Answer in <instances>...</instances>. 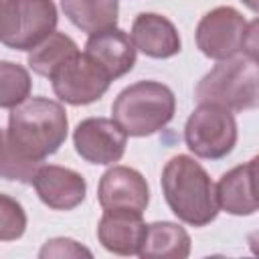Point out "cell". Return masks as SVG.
<instances>
[{"label":"cell","mask_w":259,"mask_h":259,"mask_svg":"<svg viewBox=\"0 0 259 259\" xmlns=\"http://www.w3.org/2000/svg\"><path fill=\"white\" fill-rule=\"evenodd\" d=\"M67 130V111L53 99L28 97L12 107L2 132V178L32 182L42 160L65 144Z\"/></svg>","instance_id":"1"},{"label":"cell","mask_w":259,"mask_h":259,"mask_svg":"<svg viewBox=\"0 0 259 259\" xmlns=\"http://www.w3.org/2000/svg\"><path fill=\"white\" fill-rule=\"evenodd\" d=\"M162 192L170 210L186 225L204 227L219 214L217 186L190 156H174L162 170Z\"/></svg>","instance_id":"2"},{"label":"cell","mask_w":259,"mask_h":259,"mask_svg":"<svg viewBox=\"0 0 259 259\" xmlns=\"http://www.w3.org/2000/svg\"><path fill=\"white\" fill-rule=\"evenodd\" d=\"M176 111L172 89L158 81H138L125 87L113 101V119L127 136L144 138L166 127Z\"/></svg>","instance_id":"3"},{"label":"cell","mask_w":259,"mask_h":259,"mask_svg":"<svg viewBox=\"0 0 259 259\" xmlns=\"http://www.w3.org/2000/svg\"><path fill=\"white\" fill-rule=\"evenodd\" d=\"M198 103L221 105L229 111L259 107V65L251 59H227L214 65L196 85Z\"/></svg>","instance_id":"4"},{"label":"cell","mask_w":259,"mask_h":259,"mask_svg":"<svg viewBox=\"0 0 259 259\" xmlns=\"http://www.w3.org/2000/svg\"><path fill=\"white\" fill-rule=\"evenodd\" d=\"M2 45L16 51H32L55 32L57 8L53 0H0Z\"/></svg>","instance_id":"5"},{"label":"cell","mask_w":259,"mask_h":259,"mask_svg":"<svg viewBox=\"0 0 259 259\" xmlns=\"http://www.w3.org/2000/svg\"><path fill=\"white\" fill-rule=\"evenodd\" d=\"M184 142L194 156L221 160L229 156L237 144V121L233 113L221 105L198 103L186 119Z\"/></svg>","instance_id":"6"},{"label":"cell","mask_w":259,"mask_h":259,"mask_svg":"<svg viewBox=\"0 0 259 259\" xmlns=\"http://www.w3.org/2000/svg\"><path fill=\"white\" fill-rule=\"evenodd\" d=\"M55 95L69 105H87L109 89V75L85 53L73 55L51 75Z\"/></svg>","instance_id":"7"},{"label":"cell","mask_w":259,"mask_h":259,"mask_svg":"<svg viewBox=\"0 0 259 259\" xmlns=\"http://www.w3.org/2000/svg\"><path fill=\"white\" fill-rule=\"evenodd\" d=\"M245 18L231 6H217L206 12L196 26V47L200 53L214 61L237 57L243 42Z\"/></svg>","instance_id":"8"},{"label":"cell","mask_w":259,"mask_h":259,"mask_svg":"<svg viewBox=\"0 0 259 259\" xmlns=\"http://www.w3.org/2000/svg\"><path fill=\"white\" fill-rule=\"evenodd\" d=\"M77 154L89 164H113L121 160L127 134L115 119L87 117L73 132Z\"/></svg>","instance_id":"9"},{"label":"cell","mask_w":259,"mask_h":259,"mask_svg":"<svg viewBox=\"0 0 259 259\" xmlns=\"http://www.w3.org/2000/svg\"><path fill=\"white\" fill-rule=\"evenodd\" d=\"M32 186L38 198L55 210H73L85 200L87 192L85 178L79 172L57 164H42L32 178Z\"/></svg>","instance_id":"10"},{"label":"cell","mask_w":259,"mask_h":259,"mask_svg":"<svg viewBox=\"0 0 259 259\" xmlns=\"http://www.w3.org/2000/svg\"><path fill=\"white\" fill-rule=\"evenodd\" d=\"M97 198L105 210L125 208L144 212L150 202V188L138 170L130 166H113L101 176Z\"/></svg>","instance_id":"11"},{"label":"cell","mask_w":259,"mask_h":259,"mask_svg":"<svg viewBox=\"0 0 259 259\" xmlns=\"http://www.w3.org/2000/svg\"><path fill=\"white\" fill-rule=\"evenodd\" d=\"M148 225L138 210L107 208L97 225V239L109 253L140 255Z\"/></svg>","instance_id":"12"},{"label":"cell","mask_w":259,"mask_h":259,"mask_svg":"<svg viewBox=\"0 0 259 259\" xmlns=\"http://www.w3.org/2000/svg\"><path fill=\"white\" fill-rule=\"evenodd\" d=\"M136 51L138 49L134 45V38L121 28L113 26V28L89 34L83 53L93 63H97L113 81L134 69Z\"/></svg>","instance_id":"13"},{"label":"cell","mask_w":259,"mask_h":259,"mask_svg":"<svg viewBox=\"0 0 259 259\" xmlns=\"http://www.w3.org/2000/svg\"><path fill=\"white\" fill-rule=\"evenodd\" d=\"M132 38L138 51L152 59H168L180 53L176 26L162 14L142 12L132 24Z\"/></svg>","instance_id":"14"},{"label":"cell","mask_w":259,"mask_h":259,"mask_svg":"<svg viewBox=\"0 0 259 259\" xmlns=\"http://www.w3.org/2000/svg\"><path fill=\"white\" fill-rule=\"evenodd\" d=\"M190 255L188 233L170 221L150 223L140 249V257L148 259H186Z\"/></svg>","instance_id":"15"},{"label":"cell","mask_w":259,"mask_h":259,"mask_svg":"<svg viewBox=\"0 0 259 259\" xmlns=\"http://www.w3.org/2000/svg\"><path fill=\"white\" fill-rule=\"evenodd\" d=\"M217 198L219 206L235 217H247L259 210L249 182V166L241 164L225 172L217 184Z\"/></svg>","instance_id":"16"},{"label":"cell","mask_w":259,"mask_h":259,"mask_svg":"<svg viewBox=\"0 0 259 259\" xmlns=\"http://www.w3.org/2000/svg\"><path fill=\"white\" fill-rule=\"evenodd\" d=\"M61 8L77 28L89 34L117 24V0H61Z\"/></svg>","instance_id":"17"},{"label":"cell","mask_w":259,"mask_h":259,"mask_svg":"<svg viewBox=\"0 0 259 259\" xmlns=\"http://www.w3.org/2000/svg\"><path fill=\"white\" fill-rule=\"evenodd\" d=\"M77 53L79 49L71 36H67L65 32H53L28 53V67L36 75L51 79V75Z\"/></svg>","instance_id":"18"},{"label":"cell","mask_w":259,"mask_h":259,"mask_svg":"<svg viewBox=\"0 0 259 259\" xmlns=\"http://www.w3.org/2000/svg\"><path fill=\"white\" fill-rule=\"evenodd\" d=\"M30 93V75L24 67L14 65L10 61H2L0 65V105L4 109H12L28 99Z\"/></svg>","instance_id":"19"},{"label":"cell","mask_w":259,"mask_h":259,"mask_svg":"<svg viewBox=\"0 0 259 259\" xmlns=\"http://www.w3.org/2000/svg\"><path fill=\"white\" fill-rule=\"evenodd\" d=\"M26 229V214L14 198L8 194L0 196V241H12L22 237Z\"/></svg>","instance_id":"20"},{"label":"cell","mask_w":259,"mask_h":259,"mask_svg":"<svg viewBox=\"0 0 259 259\" xmlns=\"http://www.w3.org/2000/svg\"><path fill=\"white\" fill-rule=\"evenodd\" d=\"M38 257L40 259H47V257H91V251L73 239L59 237V239L47 241L45 247L38 251Z\"/></svg>","instance_id":"21"},{"label":"cell","mask_w":259,"mask_h":259,"mask_svg":"<svg viewBox=\"0 0 259 259\" xmlns=\"http://www.w3.org/2000/svg\"><path fill=\"white\" fill-rule=\"evenodd\" d=\"M241 51L245 53L247 59H251L253 63L259 65V16L253 18L251 22H247L245 32H243Z\"/></svg>","instance_id":"22"},{"label":"cell","mask_w":259,"mask_h":259,"mask_svg":"<svg viewBox=\"0 0 259 259\" xmlns=\"http://www.w3.org/2000/svg\"><path fill=\"white\" fill-rule=\"evenodd\" d=\"M249 166V182H251V192H253V198L259 206V154L247 162Z\"/></svg>","instance_id":"23"},{"label":"cell","mask_w":259,"mask_h":259,"mask_svg":"<svg viewBox=\"0 0 259 259\" xmlns=\"http://www.w3.org/2000/svg\"><path fill=\"white\" fill-rule=\"evenodd\" d=\"M247 243H249V249H251V253L259 255V231L251 233V235L247 237Z\"/></svg>","instance_id":"24"},{"label":"cell","mask_w":259,"mask_h":259,"mask_svg":"<svg viewBox=\"0 0 259 259\" xmlns=\"http://www.w3.org/2000/svg\"><path fill=\"white\" fill-rule=\"evenodd\" d=\"M241 2H243L247 8H251L253 12H257V14H259V0H241Z\"/></svg>","instance_id":"25"}]
</instances>
